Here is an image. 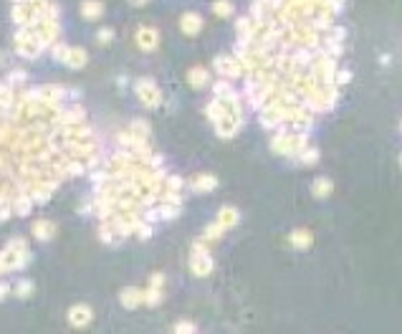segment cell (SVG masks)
I'll return each instance as SVG.
<instances>
[{
    "mask_svg": "<svg viewBox=\"0 0 402 334\" xmlns=\"http://www.w3.org/2000/svg\"><path fill=\"white\" fill-rule=\"evenodd\" d=\"M137 96H139V101H142L144 106H149V109L159 106V101H162V94H159V89L154 86L152 79H139V81H137Z\"/></svg>",
    "mask_w": 402,
    "mask_h": 334,
    "instance_id": "1",
    "label": "cell"
},
{
    "mask_svg": "<svg viewBox=\"0 0 402 334\" xmlns=\"http://www.w3.org/2000/svg\"><path fill=\"white\" fill-rule=\"evenodd\" d=\"M213 66H215L218 74H223V76H228V79H236V76L243 74V66H241V61H238L236 56H218V59L213 61Z\"/></svg>",
    "mask_w": 402,
    "mask_h": 334,
    "instance_id": "2",
    "label": "cell"
},
{
    "mask_svg": "<svg viewBox=\"0 0 402 334\" xmlns=\"http://www.w3.org/2000/svg\"><path fill=\"white\" fill-rule=\"evenodd\" d=\"M91 316H94V311H91V306H86V304H74V306L69 309V324H71V326H86V324L91 321Z\"/></svg>",
    "mask_w": 402,
    "mask_h": 334,
    "instance_id": "3",
    "label": "cell"
},
{
    "mask_svg": "<svg viewBox=\"0 0 402 334\" xmlns=\"http://www.w3.org/2000/svg\"><path fill=\"white\" fill-rule=\"evenodd\" d=\"M159 43V33L154 28H139L137 31V46L144 48V51H154Z\"/></svg>",
    "mask_w": 402,
    "mask_h": 334,
    "instance_id": "4",
    "label": "cell"
},
{
    "mask_svg": "<svg viewBox=\"0 0 402 334\" xmlns=\"http://www.w3.org/2000/svg\"><path fill=\"white\" fill-rule=\"evenodd\" d=\"M180 28H182L185 36H197L200 28H203V18H200L197 13H185L180 18Z\"/></svg>",
    "mask_w": 402,
    "mask_h": 334,
    "instance_id": "5",
    "label": "cell"
},
{
    "mask_svg": "<svg viewBox=\"0 0 402 334\" xmlns=\"http://www.w3.org/2000/svg\"><path fill=\"white\" fill-rule=\"evenodd\" d=\"M119 301H122V306H127V309H137V306L144 301V294H142L139 289L129 286V289H124V291L119 294Z\"/></svg>",
    "mask_w": 402,
    "mask_h": 334,
    "instance_id": "6",
    "label": "cell"
},
{
    "mask_svg": "<svg viewBox=\"0 0 402 334\" xmlns=\"http://www.w3.org/2000/svg\"><path fill=\"white\" fill-rule=\"evenodd\" d=\"M81 16L86 21L101 18L104 16V3H101V0H84V3H81Z\"/></svg>",
    "mask_w": 402,
    "mask_h": 334,
    "instance_id": "7",
    "label": "cell"
},
{
    "mask_svg": "<svg viewBox=\"0 0 402 334\" xmlns=\"http://www.w3.org/2000/svg\"><path fill=\"white\" fill-rule=\"evenodd\" d=\"M31 231H33V236L38 241H51L56 236V223H51V220H36Z\"/></svg>",
    "mask_w": 402,
    "mask_h": 334,
    "instance_id": "8",
    "label": "cell"
},
{
    "mask_svg": "<svg viewBox=\"0 0 402 334\" xmlns=\"http://www.w3.org/2000/svg\"><path fill=\"white\" fill-rule=\"evenodd\" d=\"M190 266H192V271H195L197 276H205V273H210L213 261H210V256H208V253H192Z\"/></svg>",
    "mask_w": 402,
    "mask_h": 334,
    "instance_id": "9",
    "label": "cell"
},
{
    "mask_svg": "<svg viewBox=\"0 0 402 334\" xmlns=\"http://www.w3.org/2000/svg\"><path fill=\"white\" fill-rule=\"evenodd\" d=\"M218 188V180L213 175H197L192 180V190L195 193H208V190H215Z\"/></svg>",
    "mask_w": 402,
    "mask_h": 334,
    "instance_id": "10",
    "label": "cell"
},
{
    "mask_svg": "<svg viewBox=\"0 0 402 334\" xmlns=\"http://www.w3.org/2000/svg\"><path fill=\"white\" fill-rule=\"evenodd\" d=\"M86 61H89V56H86L84 48H71V51H69V59H66V66L81 69V66H86Z\"/></svg>",
    "mask_w": 402,
    "mask_h": 334,
    "instance_id": "11",
    "label": "cell"
},
{
    "mask_svg": "<svg viewBox=\"0 0 402 334\" xmlns=\"http://www.w3.org/2000/svg\"><path fill=\"white\" fill-rule=\"evenodd\" d=\"M33 198H28V195H18L16 200H13V213H18V215H31V210H33Z\"/></svg>",
    "mask_w": 402,
    "mask_h": 334,
    "instance_id": "12",
    "label": "cell"
},
{
    "mask_svg": "<svg viewBox=\"0 0 402 334\" xmlns=\"http://www.w3.org/2000/svg\"><path fill=\"white\" fill-rule=\"evenodd\" d=\"M187 81H190L195 89H203V86L208 84V71H205V69H200V66H195V69L187 74Z\"/></svg>",
    "mask_w": 402,
    "mask_h": 334,
    "instance_id": "13",
    "label": "cell"
},
{
    "mask_svg": "<svg viewBox=\"0 0 402 334\" xmlns=\"http://www.w3.org/2000/svg\"><path fill=\"white\" fill-rule=\"evenodd\" d=\"M238 218H241V215H238V210H236V208H223V210H220V215H218V223H220L223 228H231V226H236V223H238Z\"/></svg>",
    "mask_w": 402,
    "mask_h": 334,
    "instance_id": "14",
    "label": "cell"
},
{
    "mask_svg": "<svg viewBox=\"0 0 402 334\" xmlns=\"http://www.w3.org/2000/svg\"><path fill=\"white\" fill-rule=\"evenodd\" d=\"M331 190H334L331 180H326V178H319V180H314V188H311V193H314L316 198H326Z\"/></svg>",
    "mask_w": 402,
    "mask_h": 334,
    "instance_id": "15",
    "label": "cell"
},
{
    "mask_svg": "<svg viewBox=\"0 0 402 334\" xmlns=\"http://www.w3.org/2000/svg\"><path fill=\"white\" fill-rule=\"evenodd\" d=\"M33 289H36V286H33V281H31V279H21V281L13 286V291H16V296H18V299H28V296H33Z\"/></svg>",
    "mask_w": 402,
    "mask_h": 334,
    "instance_id": "16",
    "label": "cell"
},
{
    "mask_svg": "<svg viewBox=\"0 0 402 334\" xmlns=\"http://www.w3.org/2000/svg\"><path fill=\"white\" fill-rule=\"evenodd\" d=\"M289 241H291V246H296V248H306V246H311V233H306V231H294V233L289 236Z\"/></svg>",
    "mask_w": 402,
    "mask_h": 334,
    "instance_id": "17",
    "label": "cell"
},
{
    "mask_svg": "<svg viewBox=\"0 0 402 334\" xmlns=\"http://www.w3.org/2000/svg\"><path fill=\"white\" fill-rule=\"evenodd\" d=\"M213 13L218 18H228L233 13V3H231V0H215V3H213Z\"/></svg>",
    "mask_w": 402,
    "mask_h": 334,
    "instance_id": "18",
    "label": "cell"
},
{
    "mask_svg": "<svg viewBox=\"0 0 402 334\" xmlns=\"http://www.w3.org/2000/svg\"><path fill=\"white\" fill-rule=\"evenodd\" d=\"M129 132H134L137 137L147 139V134H149V124H147L144 119H137V122H132V129H129Z\"/></svg>",
    "mask_w": 402,
    "mask_h": 334,
    "instance_id": "19",
    "label": "cell"
},
{
    "mask_svg": "<svg viewBox=\"0 0 402 334\" xmlns=\"http://www.w3.org/2000/svg\"><path fill=\"white\" fill-rule=\"evenodd\" d=\"M316 159H319V152H316L314 147H306V149L301 152V162H304V164H314Z\"/></svg>",
    "mask_w": 402,
    "mask_h": 334,
    "instance_id": "20",
    "label": "cell"
},
{
    "mask_svg": "<svg viewBox=\"0 0 402 334\" xmlns=\"http://www.w3.org/2000/svg\"><path fill=\"white\" fill-rule=\"evenodd\" d=\"M69 51H71L69 46L59 43V46H53V59H56V61H64V64H66V59H69Z\"/></svg>",
    "mask_w": 402,
    "mask_h": 334,
    "instance_id": "21",
    "label": "cell"
},
{
    "mask_svg": "<svg viewBox=\"0 0 402 334\" xmlns=\"http://www.w3.org/2000/svg\"><path fill=\"white\" fill-rule=\"evenodd\" d=\"M159 299H162V294H159L157 289H149V291H144V304L154 306V304H159Z\"/></svg>",
    "mask_w": 402,
    "mask_h": 334,
    "instance_id": "22",
    "label": "cell"
},
{
    "mask_svg": "<svg viewBox=\"0 0 402 334\" xmlns=\"http://www.w3.org/2000/svg\"><path fill=\"white\" fill-rule=\"evenodd\" d=\"M111 38H114V31H111V28H101V31L96 33V41H99V43H111Z\"/></svg>",
    "mask_w": 402,
    "mask_h": 334,
    "instance_id": "23",
    "label": "cell"
},
{
    "mask_svg": "<svg viewBox=\"0 0 402 334\" xmlns=\"http://www.w3.org/2000/svg\"><path fill=\"white\" fill-rule=\"evenodd\" d=\"M344 81H349V71H336L334 84H344Z\"/></svg>",
    "mask_w": 402,
    "mask_h": 334,
    "instance_id": "24",
    "label": "cell"
},
{
    "mask_svg": "<svg viewBox=\"0 0 402 334\" xmlns=\"http://www.w3.org/2000/svg\"><path fill=\"white\" fill-rule=\"evenodd\" d=\"M8 291H11V286H8L6 281H0V301H3V299L8 296Z\"/></svg>",
    "mask_w": 402,
    "mask_h": 334,
    "instance_id": "25",
    "label": "cell"
},
{
    "mask_svg": "<svg viewBox=\"0 0 402 334\" xmlns=\"http://www.w3.org/2000/svg\"><path fill=\"white\" fill-rule=\"evenodd\" d=\"M132 6H144V3H149V0H129Z\"/></svg>",
    "mask_w": 402,
    "mask_h": 334,
    "instance_id": "26",
    "label": "cell"
},
{
    "mask_svg": "<svg viewBox=\"0 0 402 334\" xmlns=\"http://www.w3.org/2000/svg\"><path fill=\"white\" fill-rule=\"evenodd\" d=\"M336 3H344V0H336Z\"/></svg>",
    "mask_w": 402,
    "mask_h": 334,
    "instance_id": "27",
    "label": "cell"
},
{
    "mask_svg": "<svg viewBox=\"0 0 402 334\" xmlns=\"http://www.w3.org/2000/svg\"><path fill=\"white\" fill-rule=\"evenodd\" d=\"M399 162H402V157H399Z\"/></svg>",
    "mask_w": 402,
    "mask_h": 334,
    "instance_id": "28",
    "label": "cell"
}]
</instances>
